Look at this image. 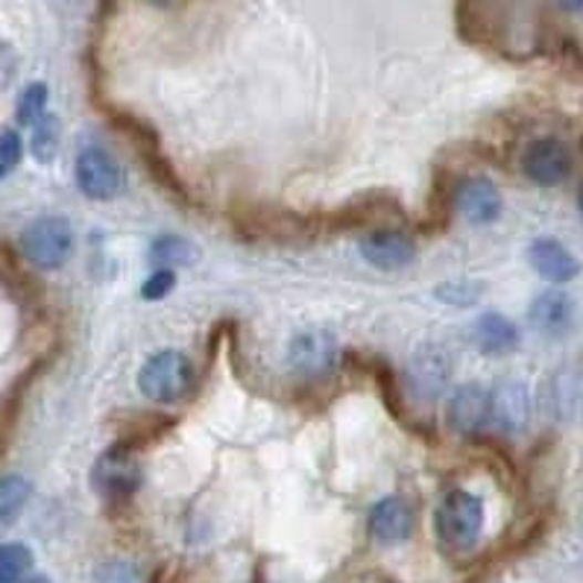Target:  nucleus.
<instances>
[{
  "instance_id": "18",
  "label": "nucleus",
  "mask_w": 583,
  "mask_h": 583,
  "mask_svg": "<svg viewBox=\"0 0 583 583\" xmlns=\"http://www.w3.org/2000/svg\"><path fill=\"white\" fill-rule=\"evenodd\" d=\"M59 135H62V126H59V117L44 115L33 129V156L42 165H51L56 159L59 150Z\"/></svg>"
},
{
  "instance_id": "21",
  "label": "nucleus",
  "mask_w": 583,
  "mask_h": 583,
  "mask_svg": "<svg viewBox=\"0 0 583 583\" xmlns=\"http://www.w3.org/2000/svg\"><path fill=\"white\" fill-rule=\"evenodd\" d=\"M437 296L449 305H458V309H467L472 302H478L481 296V284L478 282H446L437 288Z\"/></svg>"
},
{
  "instance_id": "15",
  "label": "nucleus",
  "mask_w": 583,
  "mask_h": 583,
  "mask_svg": "<svg viewBox=\"0 0 583 583\" xmlns=\"http://www.w3.org/2000/svg\"><path fill=\"white\" fill-rule=\"evenodd\" d=\"M575 317V305L563 291H545L531 305V325L542 334H563Z\"/></svg>"
},
{
  "instance_id": "13",
  "label": "nucleus",
  "mask_w": 583,
  "mask_h": 583,
  "mask_svg": "<svg viewBox=\"0 0 583 583\" xmlns=\"http://www.w3.org/2000/svg\"><path fill=\"white\" fill-rule=\"evenodd\" d=\"M334 337L329 332H302L291 343V364L300 375H323L334 364Z\"/></svg>"
},
{
  "instance_id": "27",
  "label": "nucleus",
  "mask_w": 583,
  "mask_h": 583,
  "mask_svg": "<svg viewBox=\"0 0 583 583\" xmlns=\"http://www.w3.org/2000/svg\"><path fill=\"white\" fill-rule=\"evenodd\" d=\"M577 209H581V215H583V188H581V194H577Z\"/></svg>"
},
{
  "instance_id": "2",
  "label": "nucleus",
  "mask_w": 583,
  "mask_h": 583,
  "mask_svg": "<svg viewBox=\"0 0 583 583\" xmlns=\"http://www.w3.org/2000/svg\"><path fill=\"white\" fill-rule=\"evenodd\" d=\"M434 525H437V537H440L449 549H472L483 528L481 499L472 496V492L451 490L449 496L440 501L437 513H434Z\"/></svg>"
},
{
  "instance_id": "25",
  "label": "nucleus",
  "mask_w": 583,
  "mask_h": 583,
  "mask_svg": "<svg viewBox=\"0 0 583 583\" xmlns=\"http://www.w3.org/2000/svg\"><path fill=\"white\" fill-rule=\"evenodd\" d=\"M18 71V56L9 44H0V92H7Z\"/></svg>"
},
{
  "instance_id": "8",
  "label": "nucleus",
  "mask_w": 583,
  "mask_h": 583,
  "mask_svg": "<svg viewBox=\"0 0 583 583\" xmlns=\"http://www.w3.org/2000/svg\"><path fill=\"white\" fill-rule=\"evenodd\" d=\"M490 419L501 431H522L531 419L528 387L519 382H501L490 393Z\"/></svg>"
},
{
  "instance_id": "10",
  "label": "nucleus",
  "mask_w": 583,
  "mask_h": 583,
  "mask_svg": "<svg viewBox=\"0 0 583 583\" xmlns=\"http://www.w3.org/2000/svg\"><path fill=\"white\" fill-rule=\"evenodd\" d=\"M528 261H531L533 270H537L545 282L554 284L572 282V279L581 273V261H577L563 243L551 241V238L533 241L531 250H528Z\"/></svg>"
},
{
  "instance_id": "4",
  "label": "nucleus",
  "mask_w": 583,
  "mask_h": 583,
  "mask_svg": "<svg viewBox=\"0 0 583 583\" xmlns=\"http://www.w3.org/2000/svg\"><path fill=\"white\" fill-rule=\"evenodd\" d=\"M92 481L94 490H101L106 499H126V496L138 492L144 476L135 455H129L126 449H108L94 464Z\"/></svg>"
},
{
  "instance_id": "22",
  "label": "nucleus",
  "mask_w": 583,
  "mask_h": 583,
  "mask_svg": "<svg viewBox=\"0 0 583 583\" xmlns=\"http://www.w3.org/2000/svg\"><path fill=\"white\" fill-rule=\"evenodd\" d=\"M94 583H142L138 569L129 566V563H106V566L97 572Z\"/></svg>"
},
{
  "instance_id": "3",
  "label": "nucleus",
  "mask_w": 583,
  "mask_h": 583,
  "mask_svg": "<svg viewBox=\"0 0 583 583\" xmlns=\"http://www.w3.org/2000/svg\"><path fill=\"white\" fill-rule=\"evenodd\" d=\"M21 250L35 267L59 270L74 252V229L65 217H39L21 235Z\"/></svg>"
},
{
  "instance_id": "24",
  "label": "nucleus",
  "mask_w": 583,
  "mask_h": 583,
  "mask_svg": "<svg viewBox=\"0 0 583 583\" xmlns=\"http://www.w3.org/2000/svg\"><path fill=\"white\" fill-rule=\"evenodd\" d=\"M24 156V147H21V135L15 129H3L0 133V165L3 167H15Z\"/></svg>"
},
{
  "instance_id": "1",
  "label": "nucleus",
  "mask_w": 583,
  "mask_h": 583,
  "mask_svg": "<svg viewBox=\"0 0 583 583\" xmlns=\"http://www.w3.org/2000/svg\"><path fill=\"white\" fill-rule=\"evenodd\" d=\"M191 361L176 350H165L150 355V358L144 361L142 373H138V387H142V393L150 402H159V405H174V402L185 399V393L191 391Z\"/></svg>"
},
{
  "instance_id": "29",
  "label": "nucleus",
  "mask_w": 583,
  "mask_h": 583,
  "mask_svg": "<svg viewBox=\"0 0 583 583\" xmlns=\"http://www.w3.org/2000/svg\"><path fill=\"white\" fill-rule=\"evenodd\" d=\"M150 3H159V7H167V3H170V0H150Z\"/></svg>"
},
{
  "instance_id": "30",
  "label": "nucleus",
  "mask_w": 583,
  "mask_h": 583,
  "mask_svg": "<svg viewBox=\"0 0 583 583\" xmlns=\"http://www.w3.org/2000/svg\"><path fill=\"white\" fill-rule=\"evenodd\" d=\"M7 170H9V167H3V165H0V176H7Z\"/></svg>"
},
{
  "instance_id": "19",
  "label": "nucleus",
  "mask_w": 583,
  "mask_h": 583,
  "mask_svg": "<svg viewBox=\"0 0 583 583\" xmlns=\"http://www.w3.org/2000/svg\"><path fill=\"white\" fill-rule=\"evenodd\" d=\"M44 108H48V85L44 83L27 85L24 94L18 97V106H15L18 124L35 126L44 117Z\"/></svg>"
},
{
  "instance_id": "28",
  "label": "nucleus",
  "mask_w": 583,
  "mask_h": 583,
  "mask_svg": "<svg viewBox=\"0 0 583 583\" xmlns=\"http://www.w3.org/2000/svg\"><path fill=\"white\" fill-rule=\"evenodd\" d=\"M24 583H51V581H44V577H30V581H24Z\"/></svg>"
},
{
  "instance_id": "5",
  "label": "nucleus",
  "mask_w": 583,
  "mask_h": 583,
  "mask_svg": "<svg viewBox=\"0 0 583 583\" xmlns=\"http://www.w3.org/2000/svg\"><path fill=\"white\" fill-rule=\"evenodd\" d=\"M76 185L92 200H112L124 188V174L112 153L103 147H89L76 159Z\"/></svg>"
},
{
  "instance_id": "26",
  "label": "nucleus",
  "mask_w": 583,
  "mask_h": 583,
  "mask_svg": "<svg viewBox=\"0 0 583 583\" xmlns=\"http://www.w3.org/2000/svg\"><path fill=\"white\" fill-rule=\"evenodd\" d=\"M558 3L563 9H572V12H577V9H583V0H558Z\"/></svg>"
},
{
  "instance_id": "17",
  "label": "nucleus",
  "mask_w": 583,
  "mask_h": 583,
  "mask_svg": "<svg viewBox=\"0 0 583 583\" xmlns=\"http://www.w3.org/2000/svg\"><path fill=\"white\" fill-rule=\"evenodd\" d=\"M150 259L156 264H194V261L200 259V250L188 243L185 238H159V241L150 247Z\"/></svg>"
},
{
  "instance_id": "23",
  "label": "nucleus",
  "mask_w": 583,
  "mask_h": 583,
  "mask_svg": "<svg viewBox=\"0 0 583 583\" xmlns=\"http://www.w3.org/2000/svg\"><path fill=\"white\" fill-rule=\"evenodd\" d=\"M174 284H176L174 270H159V273H153L150 279L144 282L142 296L144 300H162V296H167V293L174 291Z\"/></svg>"
},
{
  "instance_id": "16",
  "label": "nucleus",
  "mask_w": 583,
  "mask_h": 583,
  "mask_svg": "<svg viewBox=\"0 0 583 583\" xmlns=\"http://www.w3.org/2000/svg\"><path fill=\"white\" fill-rule=\"evenodd\" d=\"M33 569V551L21 542L0 545V583H24L27 572Z\"/></svg>"
},
{
  "instance_id": "12",
  "label": "nucleus",
  "mask_w": 583,
  "mask_h": 583,
  "mask_svg": "<svg viewBox=\"0 0 583 583\" xmlns=\"http://www.w3.org/2000/svg\"><path fill=\"white\" fill-rule=\"evenodd\" d=\"M449 423L458 434H478L483 425L490 423V393L467 384L460 387L449 402Z\"/></svg>"
},
{
  "instance_id": "14",
  "label": "nucleus",
  "mask_w": 583,
  "mask_h": 583,
  "mask_svg": "<svg viewBox=\"0 0 583 583\" xmlns=\"http://www.w3.org/2000/svg\"><path fill=\"white\" fill-rule=\"evenodd\" d=\"M472 341H476L478 350L490 358H501V355H510V352L519 346V332L517 325L510 323L504 314H483L478 317V323L472 325Z\"/></svg>"
},
{
  "instance_id": "20",
  "label": "nucleus",
  "mask_w": 583,
  "mask_h": 583,
  "mask_svg": "<svg viewBox=\"0 0 583 583\" xmlns=\"http://www.w3.org/2000/svg\"><path fill=\"white\" fill-rule=\"evenodd\" d=\"M27 496H30V483L18 476H7L0 481V522H12L18 510L24 508Z\"/></svg>"
},
{
  "instance_id": "9",
  "label": "nucleus",
  "mask_w": 583,
  "mask_h": 583,
  "mask_svg": "<svg viewBox=\"0 0 583 583\" xmlns=\"http://www.w3.org/2000/svg\"><path fill=\"white\" fill-rule=\"evenodd\" d=\"M361 256L378 270H402L417 259V247L402 232H373L361 241Z\"/></svg>"
},
{
  "instance_id": "11",
  "label": "nucleus",
  "mask_w": 583,
  "mask_h": 583,
  "mask_svg": "<svg viewBox=\"0 0 583 583\" xmlns=\"http://www.w3.org/2000/svg\"><path fill=\"white\" fill-rule=\"evenodd\" d=\"M369 533L382 545H396L405 542L414 533V510L408 501L384 499L378 501L369 513Z\"/></svg>"
},
{
  "instance_id": "6",
  "label": "nucleus",
  "mask_w": 583,
  "mask_h": 583,
  "mask_svg": "<svg viewBox=\"0 0 583 583\" xmlns=\"http://www.w3.org/2000/svg\"><path fill=\"white\" fill-rule=\"evenodd\" d=\"M522 170L531 183L554 188V185L566 183L572 174V153L558 138H540V142L528 144V150L522 153Z\"/></svg>"
},
{
  "instance_id": "7",
  "label": "nucleus",
  "mask_w": 583,
  "mask_h": 583,
  "mask_svg": "<svg viewBox=\"0 0 583 583\" xmlns=\"http://www.w3.org/2000/svg\"><path fill=\"white\" fill-rule=\"evenodd\" d=\"M455 206L469 223H492L501 215V194L487 176H472L458 185Z\"/></svg>"
}]
</instances>
